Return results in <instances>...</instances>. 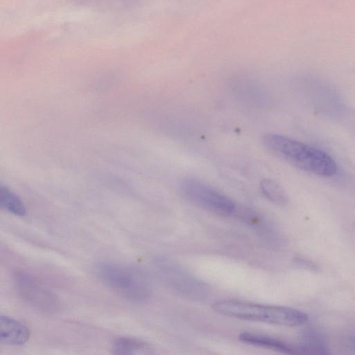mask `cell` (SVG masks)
Wrapping results in <instances>:
<instances>
[{
  "label": "cell",
  "instance_id": "6da1fadb",
  "mask_svg": "<svg viewBox=\"0 0 355 355\" xmlns=\"http://www.w3.org/2000/svg\"><path fill=\"white\" fill-rule=\"evenodd\" d=\"M264 146L294 166L320 177H331L337 172L335 160L326 152L286 136L268 133Z\"/></svg>",
  "mask_w": 355,
  "mask_h": 355
},
{
  "label": "cell",
  "instance_id": "7a4b0ae2",
  "mask_svg": "<svg viewBox=\"0 0 355 355\" xmlns=\"http://www.w3.org/2000/svg\"><path fill=\"white\" fill-rule=\"evenodd\" d=\"M212 306L216 312L226 316L277 325L300 326L309 320V315L306 313L282 306L223 300L214 302Z\"/></svg>",
  "mask_w": 355,
  "mask_h": 355
},
{
  "label": "cell",
  "instance_id": "3957f363",
  "mask_svg": "<svg viewBox=\"0 0 355 355\" xmlns=\"http://www.w3.org/2000/svg\"><path fill=\"white\" fill-rule=\"evenodd\" d=\"M100 280L121 297L134 303H143L151 294L150 283L138 269L121 263L102 261L96 267Z\"/></svg>",
  "mask_w": 355,
  "mask_h": 355
},
{
  "label": "cell",
  "instance_id": "277c9868",
  "mask_svg": "<svg viewBox=\"0 0 355 355\" xmlns=\"http://www.w3.org/2000/svg\"><path fill=\"white\" fill-rule=\"evenodd\" d=\"M180 191L187 200L212 213L230 216L236 211L233 200L199 180L184 179L181 182Z\"/></svg>",
  "mask_w": 355,
  "mask_h": 355
},
{
  "label": "cell",
  "instance_id": "5b68a950",
  "mask_svg": "<svg viewBox=\"0 0 355 355\" xmlns=\"http://www.w3.org/2000/svg\"><path fill=\"white\" fill-rule=\"evenodd\" d=\"M13 284L20 297L35 309L47 313H53L60 309V303L57 296L33 275L17 271L13 275Z\"/></svg>",
  "mask_w": 355,
  "mask_h": 355
},
{
  "label": "cell",
  "instance_id": "8992f818",
  "mask_svg": "<svg viewBox=\"0 0 355 355\" xmlns=\"http://www.w3.org/2000/svg\"><path fill=\"white\" fill-rule=\"evenodd\" d=\"M158 267L164 282L178 293L195 300H202L209 293L207 285L173 262L160 259Z\"/></svg>",
  "mask_w": 355,
  "mask_h": 355
},
{
  "label": "cell",
  "instance_id": "52a82bcc",
  "mask_svg": "<svg viewBox=\"0 0 355 355\" xmlns=\"http://www.w3.org/2000/svg\"><path fill=\"white\" fill-rule=\"evenodd\" d=\"M29 337L30 331L25 324L8 315H1V343L12 345H21L26 343Z\"/></svg>",
  "mask_w": 355,
  "mask_h": 355
},
{
  "label": "cell",
  "instance_id": "ba28073f",
  "mask_svg": "<svg viewBox=\"0 0 355 355\" xmlns=\"http://www.w3.org/2000/svg\"><path fill=\"white\" fill-rule=\"evenodd\" d=\"M239 338L241 342L254 346L263 347L284 354H300L297 346L292 345L270 336L252 332H243L240 334Z\"/></svg>",
  "mask_w": 355,
  "mask_h": 355
},
{
  "label": "cell",
  "instance_id": "9c48e42d",
  "mask_svg": "<svg viewBox=\"0 0 355 355\" xmlns=\"http://www.w3.org/2000/svg\"><path fill=\"white\" fill-rule=\"evenodd\" d=\"M297 346L300 354H329L325 339L319 332L314 330L304 331L300 338Z\"/></svg>",
  "mask_w": 355,
  "mask_h": 355
},
{
  "label": "cell",
  "instance_id": "30bf717a",
  "mask_svg": "<svg viewBox=\"0 0 355 355\" xmlns=\"http://www.w3.org/2000/svg\"><path fill=\"white\" fill-rule=\"evenodd\" d=\"M114 354H148L152 353L150 346L137 338L119 337L116 338L112 345Z\"/></svg>",
  "mask_w": 355,
  "mask_h": 355
},
{
  "label": "cell",
  "instance_id": "8fae6325",
  "mask_svg": "<svg viewBox=\"0 0 355 355\" xmlns=\"http://www.w3.org/2000/svg\"><path fill=\"white\" fill-rule=\"evenodd\" d=\"M0 205L3 209L15 216H24L26 214L22 200L3 185L0 186Z\"/></svg>",
  "mask_w": 355,
  "mask_h": 355
},
{
  "label": "cell",
  "instance_id": "7c38bea8",
  "mask_svg": "<svg viewBox=\"0 0 355 355\" xmlns=\"http://www.w3.org/2000/svg\"><path fill=\"white\" fill-rule=\"evenodd\" d=\"M261 189L263 195L271 202L277 205H285L288 202L286 192L276 182L264 179L261 181Z\"/></svg>",
  "mask_w": 355,
  "mask_h": 355
},
{
  "label": "cell",
  "instance_id": "4fadbf2b",
  "mask_svg": "<svg viewBox=\"0 0 355 355\" xmlns=\"http://www.w3.org/2000/svg\"><path fill=\"white\" fill-rule=\"evenodd\" d=\"M345 343L347 347L355 353V334L346 338Z\"/></svg>",
  "mask_w": 355,
  "mask_h": 355
}]
</instances>
